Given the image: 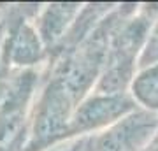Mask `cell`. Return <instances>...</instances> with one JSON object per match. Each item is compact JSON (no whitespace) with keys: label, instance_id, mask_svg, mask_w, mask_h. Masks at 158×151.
Returning a JSON list of instances; mask_svg holds the SVG:
<instances>
[{"label":"cell","instance_id":"cell-5","mask_svg":"<svg viewBox=\"0 0 158 151\" xmlns=\"http://www.w3.org/2000/svg\"><path fill=\"white\" fill-rule=\"evenodd\" d=\"M130 95L141 109L158 112V63L137 72L130 86Z\"/></svg>","mask_w":158,"mask_h":151},{"label":"cell","instance_id":"cell-3","mask_svg":"<svg viewBox=\"0 0 158 151\" xmlns=\"http://www.w3.org/2000/svg\"><path fill=\"white\" fill-rule=\"evenodd\" d=\"M141 109L130 93H97L91 91L74 109L65 139L88 137L113 127L125 116Z\"/></svg>","mask_w":158,"mask_h":151},{"label":"cell","instance_id":"cell-4","mask_svg":"<svg viewBox=\"0 0 158 151\" xmlns=\"http://www.w3.org/2000/svg\"><path fill=\"white\" fill-rule=\"evenodd\" d=\"M83 4H51L40 19V37L48 46H60L74 25Z\"/></svg>","mask_w":158,"mask_h":151},{"label":"cell","instance_id":"cell-2","mask_svg":"<svg viewBox=\"0 0 158 151\" xmlns=\"http://www.w3.org/2000/svg\"><path fill=\"white\" fill-rule=\"evenodd\" d=\"M158 135V112L137 109L98 134L81 137L69 151H144Z\"/></svg>","mask_w":158,"mask_h":151},{"label":"cell","instance_id":"cell-6","mask_svg":"<svg viewBox=\"0 0 158 151\" xmlns=\"http://www.w3.org/2000/svg\"><path fill=\"white\" fill-rule=\"evenodd\" d=\"M156 63H158V16L155 18V21L149 28L146 44H144V49H142L141 55V62H139V70L149 67V65H156Z\"/></svg>","mask_w":158,"mask_h":151},{"label":"cell","instance_id":"cell-1","mask_svg":"<svg viewBox=\"0 0 158 151\" xmlns=\"http://www.w3.org/2000/svg\"><path fill=\"white\" fill-rule=\"evenodd\" d=\"M158 16V2L139 4L137 11L125 18L111 35L106 62L93 91L130 93V86L139 72V62L148 34Z\"/></svg>","mask_w":158,"mask_h":151}]
</instances>
